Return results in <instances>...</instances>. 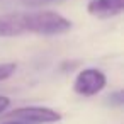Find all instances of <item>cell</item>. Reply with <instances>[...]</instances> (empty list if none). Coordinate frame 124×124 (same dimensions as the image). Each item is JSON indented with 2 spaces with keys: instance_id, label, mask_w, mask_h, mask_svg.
<instances>
[{
  "instance_id": "3957f363",
  "label": "cell",
  "mask_w": 124,
  "mask_h": 124,
  "mask_svg": "<svg viewBox=\"0 0 124 124\" xmlns=\"http://www.w3.org/2000/svg\"><path fill=\"white\" fill-rule=\"evenodd\" d=\"M107 83V78L105 75L100 71V70H95V68H87L83 71L78 73L77 80H75V92L78 95H85V97H92L95 93H99Z\"/></svg>"
},
{
  "instance_id": "52a82bcc",
  "label": "cell",
  "mask_w": 124,
  "mask_h": 124,
  "mask_svg": "<svg viewBox=\"0 0 124 124\" xmlns=\"http://www.w3.org/2000/svg\"><path fill=\"white\" fill-rule=\"evenodd\" d=\"M107 104L112 105V107H119V105H122V104H124V93H122L121 90L110 93V95L107 97Z\"/></svg>"
},
{
  "instance_id": "9c48e42d",
  "label": "cell",
  "mask_w": 124,
  "mask_h": 124,
  "mask_svg": "<svg viewBox=\"0 0 124 124\" xmlns=\"http://www.w3.org/2000/svg\"><path fill=\"white\" fill-rule=\"evenodd\" d=\"M24 4H27V5H41L44 0H22Z\"/></svg>"
},
{
  "instance_id": "ba28073f",
  "label": "cell",
  "mask_w": 124,
  "mask_h": 124,
  "mask_svg": "<svg viewBox=\"0 0 124 124\" xmlns=\"http://www.w3.org/2000/svg\"><path fill=\"white\" fill-rule=\"evenodd\" d=\"M9 105H10V99H9V97H5V95H0V114L5 112Z\"/></svg>"
},
{
  "instance_id": "5b68a950",
  "label": "cell",
  "mask_w": 124,
  "mask_h": 124,
  "mask_svg": "<svg viewBox=\"0 0 124 124\" xmlns=\"http://www.w3.org/2000/svg\"><path fill=\"white\" fill-rule=\"evenodd\" d=\"M26 32L24 26V14H7L0 16V36L2 38H12L21 36Z\"/></svg>"
},
{
  "instance_id": "8992f818",
  "label": "cell",
  "mask_w": 124,
  "mask_h": 124,
  "mask_svg": "<svg viewBox=\"0 0 124 124\" xmlns=\"http://www.w3.org/2000/svg\"><path fill=\"white\" fill-rule=\"evenodd\" d=\"M16 63H2L0 65V82L7 80L9 77H12V73L16 71Z\"/></svg>"
},
{
  "instance_id": "30bf717a",
  "label": "cell",
  "mask_w": 124,
  "mask_h": 124,
  "mask_svg": "<svg viewBox=\"0 0 124 124\" xmlns=\"http://www.w3.org/2000/svg\"><path fill=\"white\" fill-rule=\"evenodd\" d=\"M5 124H29V122H24V121H14V122H5Z\"/></svg>"
},
{
  "instance_id": "6da1fadb",
  "label": "cell",
  "mask_w": 124,
  "mask_h": 124,
  "mask_svg": "<svg viewBox=\"0 0 124 124\" xmlns=\"http://www.w3.org/2000/svg\"><path fill=\"white\" fill-rule=\"evenodd\" d=\"M24 26H26V32L41 34V36H56L70 31L71 22L56 12L41 10V12L24 14Z\"/></svg>"
},
{
  "instance_id": "277c9868",
  "label": "cell",
  "mask_w": 124,
  "mask_h": 124,
  "mask_svg": "<svg viewBox=\"0 0 124 124\" xmlns=\"http://www.w3.org/2000/svg\"><path fill=\"white\" fill-rule=\"evenodd\" d=\"M124 9V0H92L87 5L90 16L95 17H114Z\"/></svg>"
},
{
  "instance_id": "7a4b0ae2",
  "label": "cell",
  "mask_w": 124,
  "mask_h": 124,
  "mask_svg": "<svg viewBox=\"0 0 124 124\" xmlns=\"http://www.w3.org/2000/svg\"><path fill=\"white\" fill-rule=\"evenodd\" d=\"M9 117H12V119H16V121L29 122V124H51V122L61 121V114L56 112L54 109H49V107H38V105L16 109L14 112L9 114Z\"/></svg>"
}]
</instances>
